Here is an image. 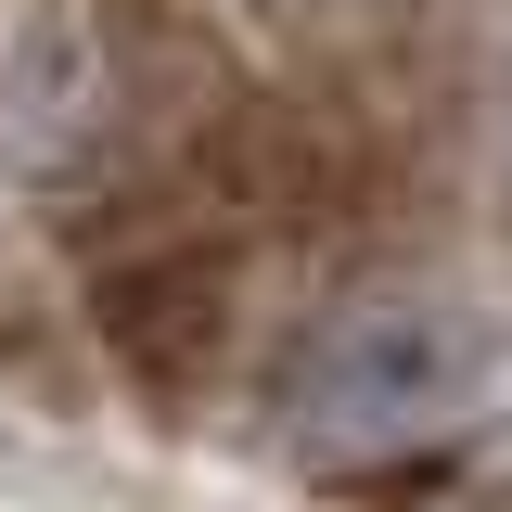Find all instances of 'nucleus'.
I'll use <instances>...</instances> for the list:
<instances>
[{
    "label": "nucleus",
    "instance_id": "3",
    "mask_svg": "<svg viewBox=\"0 0 512 512\" xmlns=\"http://www.w3.org/2000/svg\"><path fill=\"white\" fill-rule=\"evenodd\" d=\"M474 487H487V500H512V436H500V448H474Z\"/></svg>",
    "mask_w": 512,
    "mask_h": 512
},
{
    "label": "nucleus",
    "instance_id": "2",
    "mask_svg": "<svg viewBox=\"0 0 512 512\" xmlns=\"http://www.w3.org/2000/svg\"><path fill=\"white\" fill-rule=\"evenodd\" d=\"M487 218L512 231V103H500V141H487Z\"/></svg>",
    "mask_w": 512,
    "mask_h": 512
},
{
    "label": "nucleus",
    "instance_id": "1",
    "mask_svg": "<svg viewBox=\"0 0 512 512\" xmlns=\"http://www.w3.org/2000/svg\"><path fill=\"white\" fill-rule=\"evenodd\" d=\"M487 384V320L461 295H359L308 333V359L282 384V436L308 461H397L448 436Z\"/></svg>",
    "mask_w": 512,
    "mask_h": 512
}]
</instances>
